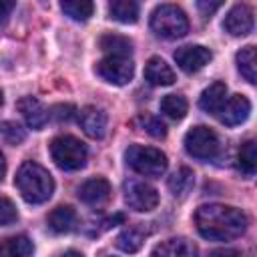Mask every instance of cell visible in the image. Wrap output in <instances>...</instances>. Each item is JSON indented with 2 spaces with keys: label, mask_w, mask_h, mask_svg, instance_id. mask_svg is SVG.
Wrapping results in <instances>:
<instances>
[{
  "label": "cell",
  "mask_w": 257,
  "mask_h": 257,
  "mask_svg": "<svg viewBox=\"0 0 257 257\" xmlns=\"http://www.w3.org/2000/svg\"><path fill=\"white\" fill-rule=\"evenodd\" d=\"M195 225L201 237L209 241H233L247 229V217L237 207L209 203L195 211Z\"/></svg>",
  "instance_id": "1"
},
{
  "label": "cell",
  "mask_w": 257,
  "mask_h": 257,
  "mask_svg": "<svg viewBox=\"0 0 257 257\" xmlns=\"http://www.w3.org/2000/svg\"><path fill=\"white\" fill-rule=\"evenodd\" d=\"M14 185L18 189V193L22 195V199L32 205L48 201L54 191V181H52L50 173L34 161H26L20 165Z\"/></svg>",
  "instance_id": "2"
},
{
  "label": "cell",
  "mask_w": 257,
  "mask_h": 257,
  "mask_svg": "<svg viewBox=\"0 0 257 257\" xmlns=\"http://www.w3.org/2000/svg\"><path fill=\"white\" fill-rule=\"evenodd\" d=\"M151 30L165 40L183 38L189 30L187 14L175 4H161L151 14Z\"/></svg>",
  "instance_id": "3"
},
{
  "label": "cell",
  "mask_w": 257,
  "mask_h": 257,
  "mask_svg": "<svg viewBox=\"0 0 257 257\" xmlns=\"http://www.w3.org/2000/svg\"><path fill=\"white\" fill-rule=\"evenodd\" d=\"M50 157L62 171H78L86 165L88 151L82 141L70 135H62L52 139L50 143Z\"/></svg>",
  "instance_id": "4"
},
{
  "label": "cell",
  "mask_w": 257,
  "mask_h": 257,
  "mask_svg": "<svg viewBox=\"0 0 257 257\" xmlns=\"http://www.w3.org/2000/svg\"><path fill=\"white\" fill-rule=\"evenodd\" d=\"M126 165L143 175V177H161L167 171V155L155 147H143V145H131L124 153Z\"/></svg>",
  "instance_id": "5"
},
{
  "label": "cell",
  "mask_w": 257,
  "mask_h": 257,
  "mask_svg": "<svg viewBox=\"0 0 257 257\" xmlns=\"http://www.w3.org/2000/svg\"><path fill=\"white\" fill-rule=\"evenodd\" d=\"M185 151L199 161H211L219 153V139L209 126H193L185 135Z\"/></svg>",
  "instance_id": "6"
},
{
  "label": "cell",
  "mask_w": 257,
  "mask_h": 257,
  "mask_svg": "<svg viewBox=\"0 0 257 257\" xmlns=\"http://www.w3.org/2000/svg\"><path fill=\"white\" fill-rule=\"evenodd\" d=\"M96 74L110 84L122 86L133 80L135 64L131 56H108L106 54L102 60L96 62Z\"/></svg>",
  "instance_id": "7"
},
{
  "label": "cell",
  "mask_w": 257,
  "mask_h": 257,
  "mask_svg": "<svg viewBox=\"0 0 257 257\" xmlns=\"http://www.w3.org/2000/svg\"><path fill=\"white\" fill-rule=\"evenodd\" d=\"M122 191H124V201H126V205H128L131 209L139 211V213L153 211V209L159 205V193H157V189L151 187V185L145 183V181L128 179V181H124Z\"/></svg>",
  "instance_id": "8"
},
{
  "label": "cell",
  "mask_w": 257,
  "mask_h": 257,
  "mask_svg": "<svg viewBox=\"0 0 257 257\" xmlns=\"http://www.w3.org/2000/svg\"><path fill=\"white\" fill-rule=\"evenodd\" d=\"M211 58H213L211 50L201 44H189V46H181L175 50V62L187 74L199 72L205 64H209Z\"/></svg>",
  "instance_id": "9"
},
{
  "label": "cell",
  "mask_w": 257,
  "mask_h": 257,
  "mask_svg": "<svg viewBox=\"0 0 257 257\" xmlns=\"http://www.w3.org/2000/svg\"><path fill=\"white\" fill-rule=\"evenodd\" d=\"M249 112H251V102H249V98L243 96V94H233V96H229V98L223 102V106H221V110H219L217 114H219V120H221L223 124H227V126H237V124H241V122L247 120Z\"/></svg>",
  "instance_id": "10"
},
{
  "label": "cell",
  "mask_w": 257,
  "mask_h": 257,
  "mask_svg": "<svg viewBox=\"0 0 257 257\" xmlns=\"http://www.w3.org/2000/svg\"><path fill=\"white\" fill-rule=\"evenodd\" d=\"M223 28L231 36H245V34H249L253 30V10L247 4L233 6L227 12L225 20H223Z\"/></svg>",
  "instance_id": "11"
},
{
  "label": "cell",
  "mask_w": 257,
  "mask_h": 257,
  "mask_svg": "<svg viewBox=\"0 0 257 257\" xmlns=\"http://www.w3.org/2000/svg\"><path fill=\"white\" fill-rule=\"evenodd\" d=\"M110 183L102 177L88 179L78 187V199L90 207H100L110 199Z\"/></svg>",
  "instance_id": "12"
},
{
  "label": "cell",
  "mask_w": 257,
  "mask_h": 257,
  "mask_svg": "<svg viewBox=\"0 0 257 257\" xmlns=\"http://www.w3.org/2000/svg\"><path fill=\"white\" fill-rule=\"evenodd\" d=\"M106 112L96 106H84L78 112V124L90 139H102L106 135Z\"/></svg>",
  "instance_id": "13"
},
{
  "label": "cell",
  "mask_w": 257,
  "mask_h": 257,
  "mask_svg": "<svg viewBox=\"0 0 257 257\" xmlns=\"http://www.w3.org/2000/svg\"><path fill=\"white\" fill-rule=\"evenodd\" d=\"M18 110L22 112L26 124L34 131H40L46 122H48V110L42 106V102L34 96H22L18 102H16Z\"/></svg>",
  "instance_id": "14"
},
{
  "label": "cell",
  "mask_w": 257,
  "mask_h": 257,
  "mask_svg": "<svg viewBox=\"0 0 257 257\" xmlns=\"http://www.w3.org/2000/svg\"><path fill=\"white\" fill-rule=\"evenodd\" d=\"M145 78L155 84V86H169L177 80L175 70L161 58V56H153L147 60L145 64Z\"/></svg>",
  "instance_id": "15"
},
{
  "label": "cell",
  "mask_w": 257,
  "mask_h": 257,
  "mask_svg": "<svg viewBox=\"0 0 257 257\" xmlns=\"http://www.w3.org/2000/svg\"><path fill=\"white\" fill-rule=\"evenodd\" d=\"M225 100H227V84L221 82V80H217V82L209 84V86L201 92V96H199V106H201L205 112H209V114H217V112L221 110V106H223Z\"/></svg>",
  "instance_id": "16"
},
{
  "label": "cell",
  "mask_w": 257,
  "mask_h": 257,
  "mask_svg": "<svg viewBox=\"0 0 257 257\" xmlns=\"http://www.w3.org/2000/svg\"><path fill=\"white\" fill-rule=\"evenodd\" d=\"M76 221H78V215L70 205H58L48 215V227H50V231H54L58 235L70 233L76 227Z\"/></svg>",
  "instance_id": "17"
},
{
  "label": "cell",
  "mask_w": 257,
  "mask_h": 257,
  "mask_svg": "<svg viewBox=\"0 0 257 257\" xmlns=\"http://www.w3.org/2000/svg\"><path fill=\"white\" fill-rule=\"evenodd\" d=\"M147 235H149V231H147L145 227L133 225V227L124 229V231L116 237L114 245H116L120 251H124V253H137V251L141 249L143 241L147 239Z\"/></svg>",
  "instance_id": "18"
},
{
  "label": "cell",
  "mask_w": 257,
  "mask_h": 257,
  "mask_svg": "<svg viewBox=\"0 0 257 257\" xmlns=\"http://www.w3.org/2000/svg\"><path fill=\"white\" fill-rule=\"evenodd\" d=\"M98 46L108 56H131L133 54V42L120 34H102L98 40Z\"/></svg>",
  "instance_id": "19"
},
{
  "label": "cell",
  "mask_w": 257,
  "mask_h": 257,
  "mask_svg": "<svg viewBox=\"0 0 257 257\" xmlns=\"http://www.w3.org/2000/svg\"><path fill=\"white\" fill-rule=\"evenodd\" d=\"M34 253V245L26 235H12L0 241V255L8 257H28Z\"/></svg>",
  "instance_id": "20"
},
{
  "label": "cell",
  "mask_w": 257,
  "mask_h": 257,
  "mask_svg": "<svg viewBox=\"0 0 257 257\" xmlns=\"http://www.w3.org/2000/svg\"><path fill=\"white\" fill-rule=\"evenodd\" d=\"M108 14L116 22L135 24L139 20V4H137V0H110Z\"/></svg>",
  "instance_id": "21"
},
{
  "label": "cell",
  "mask_w": 257,
  "mask_h": 257,
  "mask_svg": "<svg viewBox=\"0 0 257 257\" xmlns=\"http://www.w3.org/2000/svg\"><path fill=\"white\" fill-rule=\"evenodd\" d=\"M197 247L187 239H169L153 249V255H171V257H193Z\"/></svg>",
  "instance_id": "22"
},
{
  "label": "cell",
  "mask_w": 257,
  "mask_h": 257,
  "mask_svg": "<svg viewBox=\"0 0 257 257\" xmlns=\"http://www.w3.org/2000/svg\"><path fill=\"white\" fill-rule=\"evenodd\" d=\"M169 191L175 195V197H187L189 195V191L193 189V185H195V175H193V171L191 169H187V167H181V169H177L171 177H169Z\"/></svg>",
  "instance_id": "23"
},
{
  "label": "cell",
  "mask_w": 257,
  "mask_h": 257,
  "mask_svg": "<svg viewBox=\"0 0 257 257\" xmlns=\"http://www.w3.org/2000/svg\"><path fill=\"white\" fill-rule=\"evenodd\" d=\"M60 8L68 18H72L76 22L88 20L94 12L92 0H60Z\"/></svg>",
  "instance_id": "24"
},
{
  "label": "cell",
  "mask_w": 257,
  "mask_h": 257,
  "mask_svg": "<svg viewBox=\"0 0 257 257\" xmlns=\"http://www.w3.org/2000/svg\"><path fill=\"white\" fill-rule=\"evenodd\" d=\"M257 60H255V46H245V48H241L239 52H237V68H239V72L243 74V78L247 80V82H255V78H257V74H255V70H257V64H255Z\"/></svg>",
  "instance_id": "25"
},
{
  "label": "cell",
  "mask_w": 257,
  "mask_h": 257,
  "mask_svg": "<svg viewBox=\"0 0 257 257\" xmlns=\"http://www.w3.org/2000/svg\"><path fill=\"white\" fill-rule=\"evenodd\" d=\"M239 169L245 177H253L255 175V169H257V147H255V141L249 139L247 143L241 145L239 149Z\"/></svg>",
  "instance_id": "26"
},
{
  "label": "cell",
  "mask_w": 257,
  "mask_h": 257,
  "mask_svg": "<svg viewBox=\"0 0 257 257\" xmlns=\"http://www.w3.org/2000/svg\"><path fill=\"white\" fill-rule=\"evenodd\" d=\"M187 108H189L187 98L181 96V94H167V96H163V100H161V110H163L169 118H173V120L185 118Z\"/></svg>",
  "instance_id": "27"
},
{
  "label": "cell",
  "mask_w": 257,
  "mask_h": 257,
  "mask_svg": "<svg viewBox=\"0 0 257 257\" xmlns=\"http://www.w3.org/2000/svg\"><path fill=\"white\" fill-rule=\"evenodd\" d=\"M0 139L8 145H20L26 139V133L18 122L6 120V122H0Z\"/></svg>",
  "instance_id": "28"
},
{
  "label": "cell",
  "mask_w": 257,
  "mask_h": 257,
  "mask_svg": "<svg viewBox=\"0 0 257 257\" xmlns=\"http://www.w3.org/2000/svg\"><path fill=\"white\" fill-rule=\"evenodd\" d=\"M137 122L143 126V131H147V133H149L151 137H155V139H165V135H167V126H165V122H163L161 118H157V116L143 114V116H139Z\"/></svg>",
  "instance_id": "29"
},
{
  "label": "cell",
  "mask_w": 257,
  "mask_h": 257,
  "mask_svg": "<svg viewBox=\"0 0 257 257\" xmlns=\"http://www.w3.org/2000/svg\"><path fill=\"white\" fill-rule=\"evenodd\" d=\"M18 219V211L14 207V203L10 199H0V227L4 225H12Z\"/></svg>",
  "instance_id": "30"
},
{
  "label": "cell",
  "mask_w": 257,
  "mask_h": 257,
  "mask_svg": "<svg viewBox=\"0 0 257 257\" xmlns=\"http://www.w3.org/2000/svg\"><path fill=\"white\" fill-rule=\"evenodd\" d=\"M76 114V108L72 106V104H56V106H52L50 108V112H48V118H54L56 122H68L72 116Z\"/></svg>",
  "instance_id": "31"
},
{
  "label": "cell",
  "mask_w": 257,
  "mask_h": 257,
  "mask_svg": "<svg viewBox=\"0 0 257 257\" xmlns=\"http://www.w3.org/2000/svg\"><path fill=\"white\" fill-rule=\"evenodd\" d=\"M223 2L225 0H197V8L203 16H211L223 6Z\"/></svg>",
  "instance_id": "32"
},
{
  "label": "cell",
  "mask_w": 257,
  "mask_h": 257,
  "mask_svg": "<svg viewBox=\"0 0 257 257\" xmlns=\"http://www.w3.org/2000/svg\"><path fill=\"white\" fill-rule=\"evenodd\" d=\"M14 4H16V0H0V24H4L8 20V16L14 10Z\"/></svg>",
  "instance_id": "33"
},
{
  "label": "cell",
  "mask_w": 257,
  "mask_h": 257,
  "mask_svg": "<svg viewBox=\"0 0 257 257\" xmlns=\"http://www.w3.org/2000/svg\"><path fill=\"white\" fill-rule=\"evenodd\" d=\"M4 173H6V161H4V155L0 153V181H2Z\"/></svg>",
  "instance_id": "34"
},
{
  "label": "cell",
  "mask_w": 257,
  "mask_h": 257,
  "mask_svg": "<svg viewBox=\"0 0 257 257\" xmlns=\"http://www.w3.org/2000/svg\"><path fill=\"white\" fill-rule=\"evenodd\" d=\"M2 102H4V94H2V90H0V106H2Z\"/></svg>",
  "instance_id": "35"
}]
</instances>
